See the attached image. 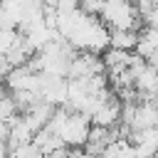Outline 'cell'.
<instances>
[{
    "label": "cell",
    "instance_id": "cell-1",
    "mask_svg": "<svg viewBox=\"0 0 158 158\" xmlns=\"http://www.w3.org/2000/svg\"><path fill=\"white\" fill-rule=\"evenodd\" d=\"M99 20L109 32L114 30H143V20L133 5V0H101L99 7Z\"/></svg>",
    "mask_w": 158,
    "mask_h": 158
},
{
    "label": "cell",
    "instance_id": "cell-2",
    "mask_svg": "<svg viewBox=\"0 0 158 158\" xmlns=\"http://www.w3.org/2000/svg\"><path fill=\"white\" fill-rule=\"evenodd\" d=\"M89 131H91L89 116H84L79 111H69V116L62 123V128L57 131V136L64 141L67 148H84V143L89 138Z\"/></svg>",
    "mask_w": 158,
    "mask_h": 158
},
{
    "label": "cell",
    "instance_id": "cell-3",
    "mask_svg": "<svg viewBox=\"0 0 158 158\" xmlns=\"http://www.w3.org/2000/svg\"><path fill=\"white\" fill-rule=\"evenodd\" d=\"M138 44V32L136 30H114L109 32V47L121 49V52H136Z\"/></svg>",
    "mask_w": 158,
    "mask_h": 158
}]
</instances>
